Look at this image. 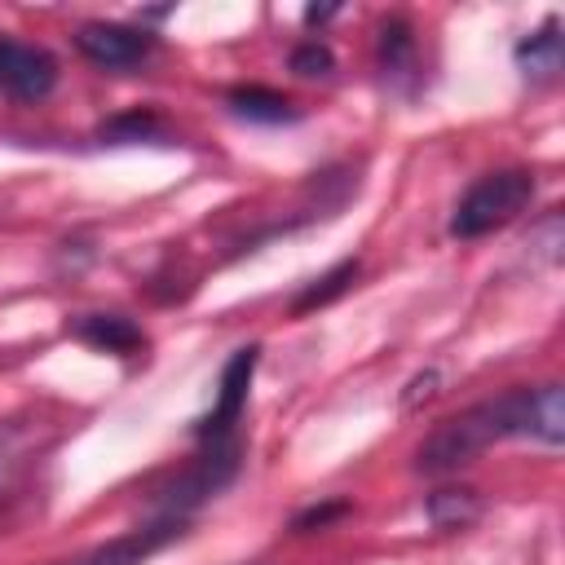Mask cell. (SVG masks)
Returning a JSON list of instances; mask_svg holds the SVG:
<instances>
[{
    "label": "cell",
    "instance_id": "obj_1",
    "mask_svg": "<svg viewBox=\"0 0 565 565\" xmlns=\"http://www.w3.org/2000/svg\"><path fill=\"white\" fill-rule=\"evenodd\" d=\"M508 437H530L539 446L565 441V393L561 384H534V388H508L499 397H486L446 424L428 433V441L415 450V468L428 477L455 472L472 463L481 450Z\"/></svg>",
    "mask_w": 565,
    "mask_h": 565
},
{
    "label": "cell",
    "instance_id": "obj_2",
    "mask_svg": "<svg viewBox=\"0 0 565 565\" xmlns=\"http://www.w3.org/2000/svg\"><path fill=\"white\" fill-rule=\"evenodd\" d=\"M534 199V172L525 168H503V172H486L481 181L468 185V194L455 203L450 216V238H481L503 230L508 221H516Z\"/></svg>",
    "mask_w": 565,
    "mask_h": 565
},
{
    "label": "cell",
    "instance_id": "obj_3",
    "mask_svg": "<svg viewBox=\"0 0 565 565\" xmlns=\"http://www.w3.org/2000/svg\"><path fill=\"white\" fill-rule=\"evenodd\" d=\"M238 441L234 437H221V441H207V450L154 499V516H172V521H190V512L199 503H207L216 490H225L238 472Z\"/></svg>",
    "mask_w": 565,
    "mask_h": 565
},
{
    "label": "cell",
    "instance_id": "obj_4",
    "mask_svg": "<svg viewBox=\"0 0 565 565\" xmlns=\"http://www.w3.org/2000/svg\"><path fill=\"white\" fill-rule=\"evenodd\" d=\"M256 362H260V344H243V349H234V353H230V362L221 366L216 402H212V411L194 424V433H199L203 441L234 437V424H238V419H243V411H247V388H252Z\"/></svg>",
    "mask_w": 565,
    "mask_h": 565
},
{
    "label": "cell",
    "instance_id": "obj_5",
    "mask_svg": "<svg viewBox=\"0 0 565 565\" xmlns=\"http://www.w3.org/2000/svg\"><path fill=\"white\" fill-rule=\"evenodd\" d=\"M57 88V57L40 44L0 35V93L13 102H44Z\"/></svg>",
    "mask_w": 565,
    "mask_h": 565
},
{
    "label": "cell",
    "instance_id": "obj_6",
    "mask_svg": "<svg viewBox=\"0 0 565 565\" xmlns=\"http://www.w3.org/2000/svg\"><path fill=\"white\" fill-rule=\"evenodd\" d=\"M75 49L106 71H124V66H141L154 53V35L146 26H128V22H84L75 31Z\"/></svg>",
    "mask_w": 565,
    "mask_h": 565
},
{
    "label": "cell",
    "instance_id": "obj_7",
    "mask_svg": "<svg viewBox=\"0 0 565 565\" xmlns=\"http://www.w3.org/2000/svg\"><path fill=\"white\" fill-rule=\"evenodd\" d=\"M181 530H185V521L154 516V521H146V525H137V530H128V534H119V539H110V543L75 556V561H62V565H141L146 556H154L159 547H168Z\"/></svg>",
    "mask_w": 565,
    "mask_h": 565
},
{
    "label": "cell",
    "instance_id": "obj_8",
    "mask_svg": "<svg viewBox=\"0 0 565 565\" xmlns=\"http://www.w3.org/2000/svg\"><path fill=\"white\" fill-rule=\"evenodd\" d=\"M71 331H75L84 344L106 349V353H137V349L146 344V331H141L132 318H124V313H79V318L71 322Z\"/></svg>",
    "mask_w": 565,
    "mask_h": 565
},
{
    "label": "cell",
    "instance_id": "obj_9",
    "mask_svg": "<svg viewBox=\"0 0 565 565\" xmlns=\"http://www.w3.org/2000/svg\"><path fill=\"white\" fill-rule=\"evenodd\" d=\"M561 57H565V44H561V18H543L539 31H530L521 44H516V66L530 75V79H552L561 71Z\"/></svg>",
    "mask_w": 565,
    "mask_h": 565
},
{
    "label": "cell",
    "instance_id": "obj_10",
    "mask_svg": "<svg viewBox=\"0 0 565 565\" xmlns=\"http://www.w3.org/2000/svg\"><path fill=\"white\" fill-rule=\"evenodd\" d=\"M225 102L247 124H296L300 119V106L291 97H282L278 88H260V84H243Z\"/></svg>",
    "mask_w": 565,
    "mask_h": 565
},
{
    "label": "cell",
    "instance_id": "obj_11",
    "mask_svg": "<svg viewBox=\"0 0 565 565\" xmlns=\"http://www.w3.org/2000/svg\"><path fill=\"white\" fill-rule=\"evenodd\" d=\"M375 57H380V71L384 79H406L415 75V31L406 18H388L380 26V40H375Z\"/></svg>",
    "mask_w": 565,
    "mask_h": 565
},
{
    "label": "cell",
    "instance_id": "obj_12",
    "mask_svg": "<svg viewBox=\"0 0 565 565\" xmlns=\"http://www.w3.org/2000/svg\"><path fill=\"white\" fill-rule=\"evenodd\" d=\"M358 274H362V260L358 256H344V260H335L327 274H318L296 300H291V313H313V309H327L331 300H340L353 282H358Z\"/></svg>",
    "mask_w": 565,
    "mask_h": 565
},
{
    "label": "cell",
    "instance_id": "obj_13",
    "mask_svg": "<svg viewBox=\"0 0 565 565\" xmlns=\"http://www.w3.org/2000/svg\"><path fill=\"white\" fill-rule=\"evenodd\" d=\"M477 516H481V494L468 486H446L428 494V521L437 530H468Z\"/></svg>",
    "mask_w": 565,
    "mask_h": 565
},
{
    "label": "cell",
    "instance_id": "obj_14",
    "mask_svg": "<svg viewBox=\"0 0 565 565\" xmlns=\"http://www.w3.org/2000/svg\"><path fill=\"white\" fill-rule=\"evenodd\" d=\"M97 137H102V141H110V146H128V141H159V137H163V119H159L154 110L137 106V110L110 115V119L97 128Z\"/></svg>",
    "mask_w": 565,
    "mask_h": 565
},
{
    "label": "cell",
    "instance_id": "obj_15",
    "mask_svg": "<svg viewBox=\"0 0 565 565\" xmlns=\"http://www.w3.org/2000/svg\"><path fill=\"white\" fill-rule=\"evenodd\" d=\"M291 71L300 79H322V75L335 71V57H331V49L322 40H305V44L291 49Z\"/></svg>",
    "mask_w": 565,
    "mask_h": 565
},
{
    "label": "cell",
    "instance_id": "obj_16",
    "mask_svg": "<svg viewBox=\"0 0 565 565\" xmlns=\"http://www.w3.org/2000/svg\"><path fill=\"white\" fill-rule=\"evenodd\" d=\"M349 512H353V503H349V499H327V503H313V508L296 512L291 530H296V534H309V530H327L331 521H340V516H349Z\"/></svg>",
    "mask_w": 565,
    "mask_h": 565
},
{
    "label": "cell",
    "instance_id": "obj_17",
    "mask_svg": "<svg viewBox=\"0 0 565 565\" xmlns=\"http://www.w3.org/2000/svg\"><path fill=\"white\" fill-rule=\"evenodd\" d=\"M437 384H441V375H437V366H428V371H419L411 384H406V393H402V411H419L428 397H437Z\"/></svg>",
    "mask_w": 565,
    "mask_h": 565
},
{
    "label": "cell",
    "instance_id": "obj_18",
    "mask_svg": "<svg viewBox=\"0 0 565 565\" xmlns=\"http://www.w3.org/2000/svg\"><path fill=\"white\" fill-rule=\"evenodd\" d=\"M534 238L543 243V256H547V260H561V247H565V234H561V212H552Z\"/></svg>",
    "mask_w": 565,
    "mask_h": 565
},
{
    "label": "cell",
    "instance_id": "obj_19",
    "mask_svg": "<svg viewBox=\"0 0 565 565\" xmlns=\"http://www.w3.org/2000/svg\"><path fill=\"white\" fill-rule=\"evenodd\" d=\"M335 13H340V4H309V9H305V22L318 26V22H331Z\"/></svg>",
    "mask_w": 565,
    "mask_h": 565
}]
</instances>
